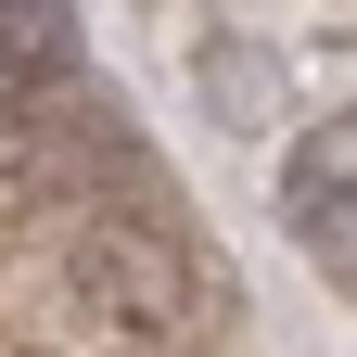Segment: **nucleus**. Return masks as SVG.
<instances>
[{"label":"nucleus","instance_id":"nucleus-2","mask_svg":"<svg viewBox=\"0 0 357 357\" xmlns=\"http://www.w3.org/2000/svg\"><path fill=\"white\" fill-rule=\"evenodd\" d=\"M281 217L306 243L357 230V115H306V141L281 153Z\"/></svg>","mask_w":357,"mask_h":357},{"label":"nucleus","instance_id":"nucleus-3","mask_svg":"<svg viewBox=\"0 0 357 357\" xmlns=\"http://www.w3.org/2000/svg\"><path fill=\"white\" fill-rule=\"evenodd\" d=\"M204 89H217V115H230V128H268V102H281V77H268L255 52H204Z\"/></svg>","mask_w":357,"mask_h":357},{"label":"nucleus","instance_id":"nucleus-1","mask_svg":"<svg viewBox=\"0 0 357 357\" xmlns=\"http://www.w3.org/2000/svg\"><path fill=\"white\" fill-rule=\"evenodd\" d=\"M64 281L102 306V319H128V332H166L178 319V255L141 243V230H77L64 243Z\"/></svg>","mask_w":357,"mask_h":357}]
</instances>
